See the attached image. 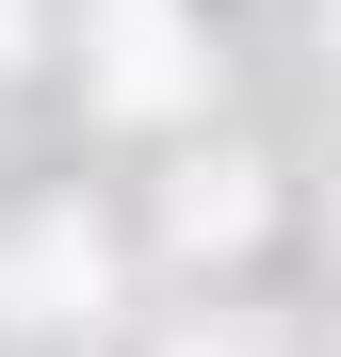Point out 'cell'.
Segmentation results:
<instances>
[{"mask_svg": "<svg viewBox=\"0 0 341 357\" xmlns=\"http://www.w3.org/2000/svg\"><path fill=\"white\" fill-rule=\"evenodd\" d=\"M260 227V195H244V162H211V178H179V244H244Z\"/></svg>", "mask_w": 341, "mask_h": 357, "instance_id": "3957f363", "label": "cell"}, {"mask_svg": "<svg viewBox=\"0 0 341 357\" xmlns=\"http://www.w3.org/2000/svg\"><path fill=\"white\" fill-rule=\"evenodd\" d=\"M98 98H114V114H179V98H195V49H179L162 0H114V33H98Z\"/></svg>", "mask_w": 341, "mask_h": 357, "instance_id": "6da1fadb", "label": "cell"}, {"mask_svg": "<svg viewBox=\"0 0 341 357\" xmlns=\"http://www.w3.org/2000/svg\"><path fill=\"white\" fill-rule=\"evenodd\" d=\"M98 276H114V260H98V227H82V211H49L33 244H17V309H33V325H82V309H98Z\"/></svg>", "mask_w": 341, "mask_h": 357, "instance_id": "7a4b0ae2", "label": "cell"}, {"mask_svg": "<svg viewBox=\"0 0 341 357\" xmlns=\"http://www.w3.org/2000/svg\"><path fill=\"white\" fill-rule=\"evenodd\" d=\"M195 357H211V341H195Z\"/></svg>", "mask_w": 341, "mask_h": 357, "instance_id": "277c9868", "label": "cell"}]
</instances>
